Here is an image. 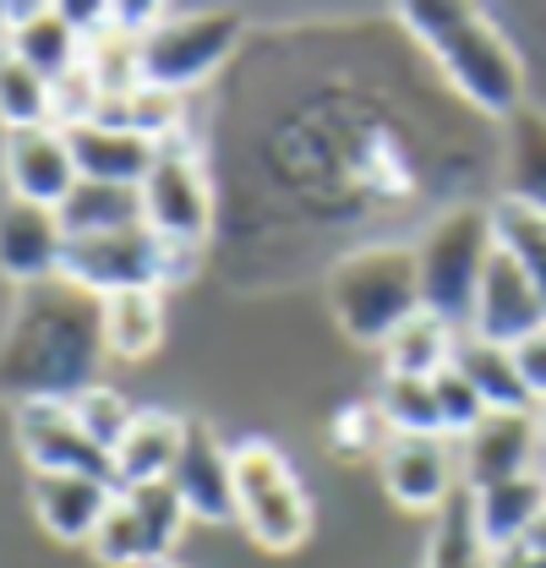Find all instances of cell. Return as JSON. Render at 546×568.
I'll list each match as a JSON object with an SVG mask.
<instances>
[{
    "label": "cell",
    "mask_w": 546,
    "mask_h": 568,
    "mask_svg": "<svg viewBox=\"0 0 546 568\" xmlns=\"http://www.w3.org/2000/svg\"><path fill=\"white\" fill-rule=\"evenodd\" d=\"M104 334H99V295L71 280L33 284L17 295L11 323L0 334V388L22 399H71L99 383Z\"/></svg>",
    "instance_id": "6da1fadb"
},
{
    "label": "cell",
    "mask_w": 546,
    "mask_h": 568,
    "mask_svg": "<svg viewBox=\"0 0 546 568\" xmlns=\"http://www.w3.org/2000/svg\"><path fill=\"white\" fill-rule=\"evenodd\" d=\"M400 22L426 44V55L454 82V93L465 104H476L481 115L514 121L525 110V67L486 11H476V6H405Z\"/></svg>",
    "instance_id": "7a4b0ae2"
},
{
    "label": "cell",
    "mask_w": 546,
    "mask_h": 568,
    "mask_svg": "<svg viewBox=\"0 0 546 568\" xmlns=\"http://www.w3.org/2000/svg\"><path fill=\"white\" fill-rule=\"evenodd\" d=\"M328 312L355 345H377L421 312V268L415 246L400 241H372L344 252L328 274Z\"/></svg>",
    "instance_id": "3957f363"
},
{
    "label": "cell",
    "mask_w": 546,
    "mask_h": 568,
    "mask_svg": "<svg viewBox=\"0 0 546 568\" xmlns=\"http://www.w3.org/2000/svg\"><path fill=\"white\" fill-rule=\"evenodd\" d=\"M497 252V230H492V209L481 203H459L437 224H426V235L415 241V268H421V306L448 317L454 328H471L476 312L481 274Z\"/></svg>",
    "instance_id": "277c9868"
},
{
    "label": "cell",
    "mask_w": 546,
    "mask_h": 568,
    "mask_svg": "<svg viewBox=\"0 0 546 568\" xmlns=\"http://www.w3.org/2000/svg\"><path fill=\"white\" fill-rule=\"evenodd\" d=\"M235 525L263 552H295L312 536L306 487L290 470V459L263 437L235 443Z\"/></svg>",
    "instance_id": "5b68a950"
},
{
    "label": "cell",
    "mask_w": 546,
    "mask_h": 568,
    "mask_svg": "<svg viewBox=\"0 0 546 568\" xmlns=\"http://www.w3.org/2000/svg\"><path fill=\"white\" fill-rule=\"evenodd\" d=\"M235 44H241L235 11H164L142 33V82L186 93L224 67Z\"/></svg>",
    "instance_id": "8992f818"
},
{
    "label": "cell",
    "mask_w": 546,
    "mask_h": 568,
    "mask_svg": "<svg viewBox=\"0 0 546 568\" xmlns=\"http://www.w3.org/2000/svg\"><path fill=\"white\" fill-rule=\"evenodd\" d=\"M142 224L164 246H192V252H203V241L213 235V181L186 138L159 142V159L142 175Z\"/></svg>",
    "instance_id": "52a82bcc"
},
{
    "label": "cell",
    "mask_w": 546,
    "mask_h": 568,
    "mask_svg": "<svg viewBox=\"0 0 546 568\" xmlns=\"http://www.w3.org/2000/svg\"><path fill=\"white\" fill-rule=\"evenodd\" d=\"M61 280H71L99 301L121 295V290H164L170 284V246L148 224L104 230V235H71Z\"/></svg>",
    "instance_id": "ba28073f"
},
{
    "label": "cell",
    "mask_w": 546,
    "mask_h": 568,
    "mask_svg": "<svg viewBox=\"0 0 546 568\" xmlns=\"http://www.w3.org/2000/svg\"><path fill=\"white\" fill-rule=\"evenodd\" d=\"M11 426H17V448L33 465V476H61V470H71V476L115 481V459L77 426L67 399H22V405H11Z\"/></svg>",
    "instance_id": "9c48e42d"
},
{
    "label": "cell",
    "mask_w": 546,
    "mask_h": 568,
    "mask_svg": "<svg viewBox=\"0 0 546 568\" xmlns=\"http://www.w3.org/2000/svg\"><path fill=\"white\" fill-rule=\"evenodd\" d=\"M383 487L410 514H443L459 497V443L443 432H421V437H388V448L377 454Z\"/></svg>",
    "instance_id": "30bf717a"
},
{
    "label": "cell",
    "mask_w": 546,
    "mask_h": 568,
    "mask_svg": "<svg viewBox=\"0 0 546 568\" xmlns=\"http://www.w3.org/2000/svg\"><path fill=\"white\" fill-rule=\"evenodd\" d=\"M546 470V443L536 432V410H492L476 432L459 437V481L465 493Z\"/></svg>",
    "instance_id": "8fae6325"
},
{
    "label": "cell",
    "mask_w": 546,
    "mask_h": 568,
    "mask_svg": "<svg viewBox=\"0 0 546 568\" xmlns=\"http://www.w3.org/2000/svg\"><path fill=\"white\" fill-rule=\"evenodd\" d=\"M0 175H6V192L17 203H39V209H61L71 197V186L82 181L61 126L6 132V142H0Z\"/></svg>",
    "instance_id": "7c38bea8"
},
{
    "label": "cell",
    "mask_w": 546,
    "mask_h": 568,
    "mask_svg": "<svg viewBox=\"0 0 546 568\" xmlns=\"http://www.w3.org/2000/svg\"><path fill=\"white\" fill-rule=\"evenodd\" d=\"M67 241L71 235L55 209L6 197V209H0V280H11L17 290L61 280V268H67Z\"/></svg>",
    "instance_id": "4fadbf2b"
},
{
    "label": "cell",
    "mask_w": 546,
    "mask_h": 568,
    "mask_svg": "<svg viewBox=\"0 0 546 568\" xmlns=\"http://www.w3.org/2000/svg\"><path fill=\"white\" fill-rule=\"evenodd\" d=\"M170 487L181 493L186 514L203 525H230L235 519V448L213 437V426L186 422L181 459L170 470Z\"/></svg>",
    "instance_id": "5bb4252c"
},
{
    "label": "cell",
    "mask_w": 546,
    "mask_h": 568,
    "mask_svg": "<svg viewBox=\"0 0 546 568\" xmlns=\"http://www.w3.org/2000/svg\"><path fill=\"white\" fill-rule=\"evenodd\" d=\"M546 323V306L536 295V284L525 280V268L497 246L486 274H481V290H476V312H471V334L492 339V345H519L525 334H536Z\"/></svg>",
    "instance_id": "9a60e30c"
},
{
    "label": "cell",
    "mask_w": 546,
    "mask_h": 568,
    "mask_svg": "<svg viewBox=\"0 0 546 568\" xmlns=\"http://www.w3.org/2000/svg\"><path fill=\"white\" fill-rule=\"evenodd\" d=\"M121 497L115 481H99V476H33V487H28V503H33V519L55 536V541H67V547H88L93 541V530H99V519L110 514V503Z\"/></svg>",
    "instance_id": "2e32d148"
},
{
    "label": "cell",
    "mask_w": 546,
    "mask_h": 568,
    "mask_svg": "<svg viewBox=\"0 0 546 568\" xmlns=\"http://www.w3.org/2000/svg\"><path fill=\"white\" fill-rule=\"evenodd\" d=\"M0 33H6V50L33 67L44 82L67 77L71 67H82V33L61 6H6L0 11Z\"/></svg>",
    "instance_id": "e0dca14e"
},
{
    "label": "cell",
    "mask_w": 546,
    "mask_h": 568,
    "mask_svg": "<svg viewBox=\"0 0 546 568\" xmlns=\"http://www.w3.org/2000/svg\"><path fill=\"white\" fill-rule=\"evenodd\" d=\"M67 142L71 159H77V175L82 181H104V186H142V175L159 159V142L136 138L127 126H104V121L71 126Z\"/></svg>",
    "instance_id": "ac0fdd59"
},
{
    "label": "cell",
    "mask_w": 546,
    "mask_h": 568,
    "mask_svg": "<svg viewBox=\"0 0 546 568\" xmlns=\"http://www.w3.org/2000/svg\"><path fill=\"white\" fill-rule=\"evenodd\" d=\"M471 514H476V530L492 552L519 547L525 530L546 514V470H530V476H514V481L471 493Z\"/></svg>",
    "instance_id": "d6986e66"
},
{
    "label": "cell",
    "mask_w": 546,
    "mask_h": 568,
    "mask_svg": "<svg viewBox=\"0 0 546 568\" xmlns=\"http://www.w3.org/2000/svg\"><path fill=\"white\" fill-rule=\"evenodd\" d=\"M181 443H186V422L181 416H170V410H136L132 432L110 454L121 493L127 487H148V481H170V470L181 459Z\"/></svg>",
    "instance_id": "ffe728a7"
},
{
    "label": "cell",
    "mask_w": 546,
    "mask_h": 568,
    "mask_svg": "<svg viewBox=\"0 0 546 568\" xmlns=\"http://www.w3.org/2000/svg\"><path fill=\"white\" fill-rule=\"evenodd\" d=\"M99 334L110 361H142L164 345V290H121L99 301Z\"/></svg>",
    "instance_id": "44dd1931"
},
{
    "label": "cell",
    "mask_w": 546,
    "mask_h": 568,
    "mask_svg": "<svg viewBox=\"0 0 546 568\" xmlns=\"http://www.w3.org/2000/svg\"><path fill=\"white\" fill-rule=\"evenodd\" d=\"M454 351H459V328L448 323V317H437V312H415L410 323H400L388 339H383V372H394V377H437V372H448L454 366Z\"/></svg>",
    "instance_id": "7402d4cb"
},
{
    "label": "cell",
    "mask_w": 546,
    "mask_h": 568,
    "mask_svg": "<svg viewBox=\"0 0 546 568\" xmlns=\"http://www.w3.org/2000/svg\"><path fill=\"white\" fill-rule=\"evenodd\" d=\"M454 366L476 383V394L486 399V410H536V394L525 388L519 377V361L508 345H492L481 334H459V351H454Z\"/></svg>",
    "instance_id": "603a6c76"
},
{
    "label": "cell",
    "mask_w": 546,
    "mask_h": 568,
    "mask_svg": "<svg viewBox=\"0 0 546 568\" xmlns=\"http://www.w3.org/2000/svg\"><path fill=\"white\" fill-rule=\"evenodd\" d=\"M67 235H104V230H127L142 224V186H104V181H77L71 197L61 203Z\"/></svg>",
    "instance_id": "cb8c5ba5"
},
{
    "label": "cell",
    "mask_w": 546,
    "mask_h": 568,
    "mask_svg": "<svg viewBox=\"0 0 546 568\" xmlns=\"http://www.w3.org/2000/svg\"><path fill=\"white\" fill-rule=\"evenodd\" d=\"M492 230H497V246L525 268V280L536 284V295H542V306H546V213L503 192L492 203Z\"/></svg>",
    "instance_id": "d4e9b609"
},
{
    "label": "cell",
    "mask_w": 546,
    "mask_h": 568,
    "mask_svg": "<svg viewBox=\"0 0 546 568\" xmlns=\"http://www.w3.org/2000/svg\"><path fill=\"white\" fill-rule=\"evenodd\" d=\"M508 197L546 213V115L536 110L508 121Z\"/></svg>",
    "instance_id": "484cf974"
},
{
    "label": "cell",
    "mask_w": 546,
    "mask_h": 568,
    "mask_svg": "<svg viewBox=\"0 0 546 568\" xmlns=\"http://www.w3.org/2000/svg\"><path fill=\"white\" fill-rule=\"evenodd\" d=\"M121 497L132 503L136 525L148 530L153 558H159V564H170V558H175V547H181V536H186V525H192V514H186L181 493H175L170 481H148V487H127Z\"/></svg>",
    "instance_id": "4316f807"
},
{
    "label": "cell",
    "mask_w": 546,
    "mask_h": 568,
    "mask_svg": "<svg viewBox=\"0 0 546 568\" xmlns=\"http://www.w3.org/2000/svg\"><path fill=\"white\" fill-rule=\"evenodd\" d=\"M372 405H377V416L388 422L394 437L443 432V422H437V394H432V383H426V377H394V372H383V383H377ZM443 437H448V432H443Z\"/></svg>",
    "instance_id": "83f0119b"
},
{
    "label": "cell",
    "mask_w": 546,
    "mask_h": 568,
    "mask_svg": "<svg viewBox=\"0 0 546 568\" xmlns=\"http://www.w3.org/2000/svg\"><path fill=\"white\" fill-rule=\"evenodd\" d=\"M492 547L481 541L476 514H471V493H459L443 514H437V530H432V547H426V568H492Z\"/></svg>",
    "instance_id": "f1b7e54d"
},
{
    "label": "cell",
    "mask_w": 546,
    "mask_h": 568,
    "mask_svg": "<svg viewBox=\"0 0 546 568\" xmlns=\"http://www.w3.org/2000/svg\"><path fill=\"white\" fill-rule=\"evenodd\" d=\"M0 126H50V82L33 67H22L11 50H0Z\"/></svg>",
    "instance_id": "f546056e"
},
{
    "label": "cell",
    "mask_w": 546,
    "mask_h": 568,
    "mask_svg": "<svg viewBox=\"0 0 546 568\" xmlns=\"http://www.w3.org/2000/svg\"><path fill=\"white\" fill-rule=\"evenodd\" d=\"M67 405H71V416H77V426H82L104 454H115L121 437H127L136 422V405L121 394V388H110V383H88L82 394H71Z\"/></svg>",
    "instance_id": "4dcf8cb0"
},
{
    "label": "cell",
    "mask_w": 546,
    "mask_h": 568,
    "mask_svg": "<svg viewBox=\"0 0 546 568\" xmlns=\"http://www.w3.org/2000/svg\"><path fill=\"white\" fill-rule=\"evenodd\" d=\"M88 552L99 558L104 568H153V547H148V530L136 525L132 503L127 497H115L110 503V514L99 519V530H93V541H88Z\"/></svg>",
    "instance_id": "1f68e13d"
},
{
    "label": "cell",
    "mask_w": 546,
    "mask_h": 568,
    "mask_svg": "<svg viewBox=\"0 0 546 568\" xmlns=\"http://www.w3.org/2000/svg\"><path fill=\"white\" fill-rule=\"evenodd\" d=\"M432 394H437V422H443V432L459 443L465 432H476L492 410H486V399L476 394V383L459 372V366H448V372H437L432 377Z\"/></svg>",
    "instance_id": "d6a6232c"
},
{
    "label": "cell",
    "mask_w": 546,
    "mask_h": 568,
    "mask_svg": "<svg viewBox=\"0 0 546 568\" xmlns=\"http://www.w3.org/2000/svg\"><path fill=\"white\" fill-rule=\"evenodd\" d=\"M388 437H394V432H388V422L377 416L372 399L340 410V422H334V448H340V454H383Z\"/></svg>",
    "instance_id": "836d02e7"
},
{
    "label": "cell",
    "mask_w": 546,
    "mask_h": 568,
    "mask_svg": "<svg viewBox=\"0 0 546 568\" xmlns=\"http://www.w3.org/2000/svg\"><path fill=\"white\" fill-rule=\"evenodd\" d=\"M514 361H519V377H525V388L546 399V323L536 334H525L519 345H514Z\"/></svg>",
    "instance_id": "e575fe53"
},
{
    "label": "cell",
    "mask_w": 546,
    "mask_h": 568,
    "mask_svg": "<svg viewBox=\"0 0 546 568\" xmlns=\"http://www.w3.org/2000/svg\"><path fill=\"white\" fill-rule=\"evenodd\" d=\"M492 568H546V552H525V547H508V552H497Z\"/></svg>",
    "instance_id": "d590c367"
},
{
    "label": "cell",
    "mask_w": 546,
    "mask_h": 568,
    "mask_svg": "<svg viewBox=\"0 0 546 568\" xmlns=\"http://www.w3.org/2000/svg\"><path fill=\"white\" fill-rule=\"evenodd\" d=\"M519 547H525V552H546V514L530 525V530H525V541H519Z\"/></svg>",
    "instance_id": "8d00e7d4"
},
{
    "label": "cell",
    "mask_w": 546,
    "mask_h": 568,
    "mask_svg": "<svg viewBox=\"0 0 546 568\" xmlns=\"http://www.w3.org/2000/svg\"><path fill=\"white\" fill-rule=\"evenodd\" d=\"M536 432H542V443H546V399H536Z\"/></svg>",
    "instance_id": "74e56055"
},
{
    "label": "cell",
    "mask_w": 546,
    "mask_h": 568,
    "mask_svg": "<svg viewBox=\"0 0 546 568\" xmlns=\"http://www.w3.org/2000/svg\"><path fill=\"white\" fill-rule=\"evenodd\" d=\"M153 568H181V564H175V558H170V564H153Z\"/></svg>",
    "instance_id": "f35d334b"
}]
</instances>
